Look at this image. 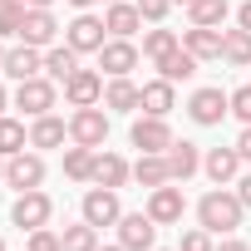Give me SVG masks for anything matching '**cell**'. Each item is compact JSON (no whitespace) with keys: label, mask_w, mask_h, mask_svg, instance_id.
Wrapping results in <instances>:
<instances>
[{"label":"cell","mask_w":251,"mask_h":251,"mask_svg":"<svg viewBox=\"0 0 251 251\" xmlns=\"http://www.w3.org/2000/svg\"><path fill=\"white\" fill-rule=\"evenodd\" d=\"M241 217H246V207H241V197H236V192H226V187H212V192L197 202V222H202L212 236H217V231H222V236H231V231L241 226Z\"/></svg>","instance_id":"cell-1"},{"label":"cell","mask_w":251,"mask_h":251,"mask_svg":"<svg viewBox=\"0 0 251 251\" xmlns=\"http://www.w3.org/2000/svg\"><path fill=\"white\" fill-rule=\"evenodd\" d=\"M69 143H79V148H103L108 143V113L99 103L69 113Z\"/></svg>","instance_id":"cell-2"},{"label":"cell","mask_w":251,"mask_h":251,"mask_svg":"<svg viewBox=\"0 0 251 251\" xmlns=\"http://www.w3.org/2000/svg\"><path fill=\"white\" fill-rule=\"evenodd\" d=\"M64 45H69V50H79V54H99V50L108 45V25H103L99 15H89V10H84V15H74V20H69Z\"/></svg>","instance_id":"cell-3"},{"label":"cell","mask_w":251,"mask_h":251,"mask_svg":"<svg viewBox=\"0 0 251 251\" xmlns=\"http://www.w3.org/2000/svg\"><path fill=\"white\" fill-rule=\"evenodd\" d=\"M50 217H54V202L35 187V192H20L15 197V207H10V222L20 226V231H40V226H50Z\"/></svg>","instance_id":"cell-4"},{"label":"cell","mask_w":251,"mask_h":251,"mask_svg":"<svg viewBox=\"0 0 251 251\" xmlns=\"http://www.w3.org/2000/svg\"><path fill=\"white\" fill-rule=\"evenodd\" d=\"M187 113H192L197 128H217V123L231 113V94H222V89H197V94L187 99Z\"/></svg>","instance_id":"cell-5"},{"label":"cell","mask_w":251,"mask_h":251,"mask_svg":"<svg viewBox=\"0 0 251 251\" xmlns=\"http://www.w3.org/2000/svg\"><path fill=\"white\" fill-rule=\"evenodd\" d=\"M158 241V222L148 212H123L118 217V246H128V251H153Z\"/></svg>","instance_id":"cell-6"},{"label":"cell","mask_w":251,"mask_h":251,"mask_svg":"<svg viewBox=\"0 0 251 251\" xmlns=\"http://www.w3.org/2000/svg\"><path fill=\"white\" fill-rule=\"evenodd\" d=\"M5 182H10L15 192H35V187L45 182V158L20 148L15 158H5Z\"/></svg>","instance_id":"cell-7"},{"label":"cell","mask_w":251,"mask_h":251,"mask_svg":"<svg viewBox=\"0 0 251 251\" xmlns=\"http://www.w3.org/2000/svg\"><path fill=\"white\" fill-rule=\"evenodd\" d=\"M158 226H173V222H182V212H187V197H182V187H173V182H163V187H153L148 192V207H143Z\"/></svg>","instance_id":"cell-8"},{"label":"cell","mask_w":251,"mask_h":251,"mask_svg":"<svg viewBox=\"0 0 251 251\" xmlns=\"http://www.w3.org/2000/svg\"><path fill=\"white\" fill-rule=\"evenodd\" d=\"M64 99H69V108L103 103V74H99V69H74V74L64 79Z\"/></svg>","instance_id":"cell-9"},{"label":"cell","mask_w":251,"mask_h":251,"mask_svg":"<svg viewBox=\"0 0 251 251\" xmlns=\"http://www.w3.org/2000/svg\"><path fill=\"white\" fill-rule=\"evenodd\" d=\"M123 207H118V192L113 187H89L84 192V222L89 226H118Z\"/></svg>","instance_id":"cell-10"},{"label":"cell","mask_w":251,"mask_h":251,"mask_svg":"<svg viewBox=\"0 0 251 251\" xmlns=\"http://www.w3.org/2000/svg\"><path fill=\"white\" fill-rule=\"evenodd\" d=\"M99 69H103L108 79H128V69H138V45L108 35V45L99 50Z\"/></svg>","instance_id":"cell-11"},{"label":"cell","mask_w":251,"mask_h":251,"mask_svg":"<svg viewBox=\"0 0 251 251\" xmlns=\"http://www.w3.org/2000/svg\"><path fill=\"white\" fill-rule=\"evenodd\" d=\"M133 148L138 153H168L173 148V128H168V118H153V113H143L138 123H133Z\"/></svg>","instance_id":"cell-12"},{"label":"cell","mask_w":251,"mask_h":251,"mask_svg":"<svg viewBox=\"0 0 251 251\" xmlns=\"http://www.w3.org/2000/svg\"><path fill=\"white\" fill-rule=\"evenodd\" d=\"M54 94H59L54 79H40V74H35V79H25V84L15 89V108H25L30 118H40V113L54 108Z\"/></svg>","instance_id":"cell-13"},{"label":"cell","mask_w":251,"mask_h":251,"mask_svg":"<svg viewBox=\"0 0 251 251\" xmlns=\"http://www.w3.org/2000/svg\"><path fill=\"white\" fill-rule=\"evenodd\" d=\"M45 69V54L35 50V45H15V50H5V64H0V74H5V79H15V84H25V79H35Z\"/></svg>","instance_id":"cell-14"},{"label":"cell","mask_w":251,"mask_h":251,"mask_svg":"<svg viewBox=\"0 0 251 251\" xmlns=\"http://www.w3.org/2000/svg\"><path fill=\"white\" fill-rule=\"evenodd\" d=\"M222 40H226V30H217V25H192V30H182V50L197 54L202 64H207V59H222Z\"/></svg>","instance_id":"cell-15"},{"label":"cell","mask_w":251,"mask_h":251,"mask_svg":"<svg viewBox=\"0 0 251 251\" xmlns=\"http://www.w3.org/2000/svg\"><path fill=\"white\" fill-rule=\"evenodd\" d=\"M128 177H133V168L123 163L118 153H108V148H99V153H94V182H99V187H113V192H118Z\"/></svg>","instance_id":"cell-16"},{"label":"cell","mask_w":251,"mask_h":251,"mask_svg":"<svg viewBox=\"0 0 251 251\" xmlns=\"http://www.w3.org/2000/svg\"><path fill=\"white\" fill-rule=\"evenodd\" d=\"M202 173H207L217 187H226V182L241 173V153H236V143H231V148H212V153L202 158Z\"/></svg>","instance_id":"cell-17"},{"label":"cell","mask_w":251,"mask_h":251,"mask_svg":"<svg viewBox=\"0 0 251 251\" xmlns=\"http://www.w3.org/2000/svg\"><path fill=\"white\" fill-rule=\"evenodd\" d=\"M103 25H108L113 40H133V35L143 30V15H138V5H123V0H113V5L103 10Z\"/></svg>","instance_id":"cell-18"},{"label":"cell","mask_w":251,"mask_h":251,"mask_svg":"<svg viewBox=\"0 0 251 251\" xmlns=\"http://www.w3.org/2000/svg\"><path fill=\"white\" fill-rule=\"evenodd\" d=\"M54 35H59V20H54L50 10H30V15H25V30H20V40H25V45L50 50V45H54Z\"/></svg>","instance_id":"cell-19"},{"label":"cell","mask_w":251,"mask_h":251,"mask_svg":"<svg viewBox=\"0 0 251 251\" xmlns=\"http://www.w3.org/2000/svg\"><path fill=\"white\" fill-rule=\"evenodd\" d=\"M163 158H168V173H173V182H187V177L202 168V153H197V143H187V138H182V143L173 138V148H168Z\"/></svg>","instance_id":"cell-20"},{"label":"cell","mask_w":251,"mask_h":251,"mask_svg":"<svg viewBox=\"0 0 251 251\" xmlns=\"http://www.w3.org/2000/svg\"><path fill=\"white\" fill-rule=\"evenodd\" d=\"M64 138H69V123L54 118V113H40V118L30 123V148H59Z\"/></svg>","instance_id":"cell-21"},{"label":"cell","mask_w":251,"mask_h":251,"mask_svg":"<svg viewBox=\"0 0 251 251\" xmlns=\"http://www.w3.org/2000/svg\"><path fill=\"white\" fill-rule=\"evenodd\" d=\"M103 108H113V113H133V108H143V89L128 84V79H108V89H103Z\"/></svg>","instance_id":"cell-22"},{"label":"cell","mask_w":251,"mask_h":251,"mask_svg":"<svg viewBox=\"0 0 251 251\" xmlns=\"http://www.w3.org/2000/svg\"><path fill=\"white\" fill-rule=\"evenodd\" d=\"M197 64H202V59H197V54H187V50L177 45L173 54H163V59H158V74H163L168 84H187V79L197 74Z\"/></svg>","instance_id":"cell-23"},{"label":"cell","mask_w":251,"mask_h":251,"mask_svg":"<svg viewBox=\"0 0 251 251\" xmlns=\"http://www.w3.org/2000/svg\"><path fill=\"white\" fill-rule=\"evenodd\" d=\"M173 103H177V94H173V84L158 74L153 84H143V113H153V118H168L173 113Z\"/></svg>","instance_id":"cell-24"},{"label":"cell","mask_w":251,"mask_h":251,"mask_svg":"<svg viewBox=\"0 0 251 251\" xmlns=\"http://www.w3.org/2000/svg\"><path fill=\"white\" fill-rule=\"evenodd\" d=\"M74 69H79V50H69V45H50V50H45V74H50L54 84H64Z\"/></svg>","instance_id":"cell-25"},{"label":"cell","mask_w":251,"mask_h":251,"mask_svg":"<svg viewBox=\"0 0 251 251\" xmlns=\"http://www.w3.org/2000/svg\"><path fill=\"white\" fill-rule=\"evenodd\" d=\"M133 177L153 192V187H163V182H173V173H168V158L163 153H143L138 163H133Z\"/></svg>","instance_id":"cell-26"},{"label":"cell","mask_w":251,"mask_h":251,"mask_svg":"<svg viewBox=\"0 0 251 251\" xmlns=\"http://www.w3.org/2000/svg\"><path fill=\"white\" fill-rule=\"evenodd\" d=\"M222 59L226 64H236V69H251V30H226V40H222Z\"/></svg>","instance_id":"cell-27"},{"label":"cell","mask_w":251,"mask_h":251,"mask_svg":"<svg viewBox=\"0 0 251 251\" xmlns=\"http://www.w3.org/2000/svg\"><path fill=\"white\" fill-rule=\"evenodd\" d=\"M94 153L99 148H64V177H74V182H94Z\"/></svg>","instance_id":"cell-28"},{"label":"cell","mask_w":251,"mask_h":251,"mask_svg":"<svg viewBox=\"0 0 251 251\" xmlns=\"http://www.w3.org/2000/svg\"><path fill=\"white\" fill-rule=\"evenodd\" d=\"M25 15H30V5H25V0H5V5H0V40H20Z\"/></svg>","instance_id":"cell-29"},{"label":"cell","mask_w":251,"mask_h":251,"mask_svg":"<svg viewBox=\"0 0 251 251\" xmlns=\"http://www.w3.org/2000/svg\"><path fill=\"white\" fill-rule=\"evenodd\" d=\"M177 45H182V40H177V30H163V25H153V30L143 35V54H148L153 64H158L163 54H173Z\"/></svg>","instance_id":"cell-30"},{"label":"cell","mask_w":251,"mask_h":251,"mask_svg":"<svg viewBox=\"0 0 251 251\" xmlns=\"http://www.w3.org/2000/svg\"><path fill=\"white\" fill-rule=\"evenodd\" d=\"M25 143H30V133H25V123L5 113V118H0V153H5V158H15V153H20Z\"/></svg>","instance_id":"cell-31"},{"label":"cell","mask_w":251,"mask_h":251,"mask_svg":"<svg viewBox=\"0 0 251 251\" xmlns=\"http://www.w3.org/2000/svg\"><path fill=\"white\" fill-rule=\"evenodd\" d=\"M59 241H64V251H99V226H89V222L64 226V231H59Z\"/></svg>","instance_id":"cell-32"},{"label":"cell","mask_w":251,"mask_h":251,"mask_svg":"<svg viewBox=\"0 0 251 251\" xmlns=\"http://www.w3.org/2000/svg\"><path fill=\"white\" fill-rule=\"evenodd\" d=\"M226 0H192V5H187V15H192V25H217L222 30V20H226Z\"/></svg>","instance_id":"cell-33"},{"label":"cell","mask_w":251,"mask_h":251,"mask_svg":"<svg viewBox=\"0 0 251 251\" xmlns=\"http://www.w3.org/2000/svg\"><path fill=\"white\" fill-rule=\"evenodd\" d=\"M133 5H138V15H143L148 25H163L168 10H173V0H133Z\"/></svg>","instance_id":"cell-34"},{"label":"cell","mask_w":251,"mask_h":251,"mask_svg":"<svg viewBox=\"0 0 251 251\" xmlns=\"http://www.w3.org/2000/svg\"><path fill=\"white\" fill-rule=\"evenodd\" d=\"M177 251H217V246H212V231L207 226H192V231H182V246Z\"/></svg>","instance_id":"cell-35"},{"label":"cell","mask_w":251,"mask_h":251,"mask_svg":"<svg viewBox=\"0 0 251 251\" xmlns=\"http://www.w3.org/2000/svg\"><path fill=\"white\" fill-rule=\"evenodd\" d=\"M25 251H64V241H59V231L40 226V231H30V246Z\"/></svg>","instance_id":"cell-36"},{"label":"cell","mask_w":251,"mask_h":251,"mask_svg":"<svg viewBox=\"0 0 251 251\" xmlns=\"http://www.w3.org/2000/svg\"><path fill=\"white\" fill-rule=\"evenodd\" d=\"M231 113H236V118H241V123H251V84H246V89H236V94H231Z\"/></svg>","instance_id":"cell-37"},{"label":"cell","mask_w":251,"mask_h":251,"mask_svg":"<svg viewBox=\"0 0 251 251\" xmlns=\"http://www.w3.org/2000/svg\"><path fill=\"white\" fill-rule=\"evenodd\" d=\"M236 153H241V163H251V123H246L241 138H236Z\"/></svg>","instance_id":"cell-38"},{"label":"cell","mask_w":251,"mask_h":251,"mask_svg":"<svg viewBox=\"0 0 251 251\" xmlns=\"http://www.w3.org/2000/svg\"><path fill=\"white\" fill-rule=\"evenodd\" d=\"M236 197H241V207H246V212H251V173H246V177H241V182H236Z\"/></svg>","instance_id":"cell-39"},{"label":"cell","mask_w":251,"mask_h":251,"mask_svg":"<svg viewBox=\"0 0 251 251\" xmlns=\"http://www.w3.org/2000/svg\"><path fill=\"white\" fill-rule=\"evenodd\" d=\"M236 25H241V30H251V0H246V5L236 10Z\"/></svg>","instance_id":"cell-40"},{"label":"cell","mask_w":251,"mask_h":251,"mask_svg":"<svg viewBox=\"0 0 251 251\" xmlns=\"http://www.w3.org/2000/svg\"><path fill=\"white\" fill-rule=\"evenodd\" d=\"M217 251H251V246H246V241H236V236H226V241H222Z\"/></svg>","instance_id":"cell-41"},{"label":"cell","mask_w":251,"mask_h":251,"mask_svg":"<svg viewBox=\"0 0 251 251\" xmlns=\"http://www.w3.org/2000/svg\"><path fill=\"white\" fill-rule=\"evenodd\" d=\"M25 5H30V10H50V5H54V0H25Z\"/></svg>","instance_id":"cell-42"},{"label":"cell","mask_w":251,"mask_h":251,"mask_svg":"<svg viewBox=\"0 0 251 251\" xmlns=\"http://www.w3.org/2000/svg\"><path fill=\"white\" fill-rule=\"evenodd\" d=\"M5 103H10V94H5V84H0V118H5Z\"/></svg>","instance_id":"cell-43"},{"label":"cell","mask_w":251,"mask_h":251,"mask_svg":"<svg viewBox=\"0 0 251 251\" xmlns=\"http://www.w3.org/2000/svg\"><path fill=\"white\" fill-rule=\"evenodd\" d=\"M69 5H79V10H89V5H94V0H69Z\"/></svg>","instance_id":"cell-44"},{"label":"cell","mask_w":251,"mask_h":251,"mask_svg":"<svg viewBox=\"0 0 251 251\" xmlns=\"http://www.w3.org/2000/svg\"><path fill=\"white\" fill-rule=\"evenodd\" d=\"M99 251H128V246H99Z\"/></svg>","instance_id":"cell-45"},{"label":"cell","mask_w":251,"mask_h":251,"mask_svg":"<svg viewBox=\"0 0 251 251\" xmlns=\"http://www.w3.org/2000/svg\"><path fill=\"white\" fill-rule=\"evenodd\" d=\"M0 177H5V153H0Z\"/></svg>","instance_id":"cell-46"},{"label":"cell","mask_w":251,"mask_h":251,"mask_svg":"<svg viewBox=\"0 0 251 251\" xmlns=\"http://www.w3.org/2000/svg\"><path fill=\"white\" fill-rule=\"evenodd\" d=\"M0 64H5V40H0Z\"/></svg>","instance_id":"cell-47"},{"label":"cell","mask_w":251,"mask_h":251,"mask_svg":"<svg viewBox=\"0 0 251 251\" xmlns=\"http://www.w3.org/2000/svg\"><path fill=\"white\" fill-rule=\"evenodd\" d=\"M173 5H192V0H173Z\"/></svg>","instance_id":"cell-48"},{"label":"cell","mask_w":251,"mask_h":251,"mask_svg":"<svg viewBox=\"0 0 251 251\" xmlns=\"http://www.w3.org/2000/svg\"><path fill=\"white\" fill-rule=\"evenodd\" d=\"M103 5H113V0H103Z\"/></svg>","instance_id":"cell-49"},{"label":"cell","mask_w":251,"mask_h":251,"mask_svg":"<svg viewBox=\"0 0 251 251\" xmlns=\"http://www.w3.org/2000/svg\"><path fill=\"white\" fill-rule=\"evenodd\" d=\"M0 251H5V241H0Z\"/></svg>","instance_id":"cell-50"},{"label":"cell","mask_w":251,"mask_h":251,"mask_svg":"<svg viewBox=\"0 0 251 251\" xmlns=\"http://www.w3.org/2000/svg\"><path fill=\"white\" fill-rule=\"evenodd\" d=\"M0 5H5V0H0Z\"/></svg>","instance_id":"cell-51"},{"label":"cell","mask_w":251,"mask_h":251,"mask_svg":"<svg viewBox=\"0 0 251 251\" xmlns=\"http://www.w3.org/2000/svg\"><path fill=\"white\" fill-rule=\"evenodd\" d=\"M153 251H158V246H153Z\"/></svg>","instance_id":"cell-52"}]
</instances>
